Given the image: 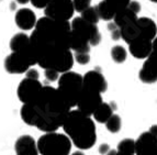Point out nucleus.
Segmentation results:
<instances>
[{"label": "nucleus", "mask_w": 157, "mask_h": 155, "mask_svg": "<svg viewBox=\"0 0 157 155\" xmlns=\"http://www.w3.org/2000/svg\"><path fill=\"white\" fill-rule=\"evenodd\" d=\"M33 105L40 113V119L35 126L44 133L56 132L60 126L63 128L68 113L71 110L57 88L52 86H43Z\"/></svg>", "instance_id": "obj_1"}, {"label": "nucleus", "mask_w": 157, "mask_h": 155, "mask_svg": "<svg viewBox=\"0 0 157 155\" xmlns=\"http://www.w3.org/2000/svg\"><path fill=\"white\" fill-rule=\"evenodd\" d=\"M63 129L73 144L79 150H89L97 142L94 121L78 109L71 110L68 113Z\"/></svg>", "instance_id": "obj_2"}, {"label": "nucleus", "mask_w": 157, "mask_h": 155, "mask_svg": "<svg viewBox=\"0 0 157 155\" xmlns=\"http://www.w3.org/2000/svg\"><path fill=\"white\" fill-rule=\"evenodd\" d=\"M37 65L43 69H54L59 74L67 73L74 65V55L71 50L51 48L39 57Z\"/></svg>", "instance_id": "obj_3"}, {"label": "nucleus", "mask_w": 157, "mask_h": 155, "mask_svg": "<svg viewBox=\"0 0 157 155\" xmlns=\"http://www.w3.org/2000/svg\"><path fill=\"white\" fill-rule=\"evenodd\" d=\"M84 89V79L76 72H67L60 75L57 90L71 108L77 106L79 96Z\"/></svg>", "instance_id": "obj_4"}, {"label": "nucleus", "mask_w": 157, "mask_h": 155, "mask_svg": "<svg viewBox=\"0 0 157 155\" xmlns=\"http://www.w3.org/2000/svg\"><path fill=\"white\" fill-rule=\"evenodd\" d=\"M36 142L41 155H71L73 142L66 134L44 133Z\"/></svg>", "instance_id": "obj_5"}, {"label": "nucleus", "mask_w": 157, "mask_h": 155, "mask_svg": "<svg viewBox=\"0 0 157 155\" xmlns=\"http://www.w3.org/2000/svg\"><path fill=\"white\" fill-rule=\"evenodd\" d=\"M10 48L12 52L19 53L22 57H24L30 66L37 64L36 52L32 46L30 37H28L25 33H17L16 35H13L10 41Z\"/></svg>", "instance_id": "obj_6"}, {"label": "nucleus", "mask_w": 157, "mask_h": 155, "mask_svg": "<svg viewBox=\"0 0 157 155\" xmlns=\"http://www.w3.org/2000/svg\"><path fill=\"white\" fill-rule=\"evenodd\" d=\"M45 17L58 20V21H68L73 18L75 9L73 0H51L46 8L44 9Z\"/></svg>", "instance_id": "obj_7"}, {"label": "nucleus", "mask_w": 157, "mask_h": 155, "mask_svg": "<svg viewBox=\"0 0 157 155\" xmlns=\"http://www.w3.org/2000/svg\"><path fill=\"white\" fill-rule=\"evenodd\" d=\"M102 103L103 101H102V97L100 92L84 88L80 96H79L76 107L80 112H82L86 116L91 117Z\"/></svg>", "instance_id": "obj_8"}, {"label": "nucleus", "mask_w": 157, "mask_h": 155, "mask_svg": "<svg viewBox=\"0 0 157 155\" xmlns=\"http://www.w3.org/2000/svg\"><path fill=\"white\" fill-rule=\"evenodd\" d=\"M43 86L39 79L25 77L18 86V90H17L18 98L22 103H33L36 100Z\"/></svg>", "instance_id": "obj_9"}, {"label": "nucleus", "mask_w": 157, "mask_h": 155, "mask_svg": "<svg viewBox=\"0 0 157 155\" xmlns=\"http://www.w3.org/2000/svg\"><path fill=\"white\" fill-rule=\"evenodd\" d=\"M71 30L79 32L80 34L84 35L89 41L90 45L96 46V45H98L100 43V41H101V34H100L97 24L89 23L86 20H84L81 17L75 18L71 21Z\"/></svg>", "instance_id": "obj_10"}, {"label": "nucleus", "mask_w": 157, "mask_h": 155, "mask_svg": "<svg viewBox=\"0 0 157 155\" xmlns=\"http://www.w3.org/2000/svg\"><path fill=\"white\" fill-rule=\"evenodd\" d=\"M135 155H157V138L148 131L135 140Z\"/></svg>", "instance_id": "obj_11"}, {"label": "nucleus", "mask_w": 157, "mask_h": 155, "mask_svg": "<svg viewBox=\"0 0 157 155\" xmlns=\"http://www.w3.org/2000/svg\"><path fill=\"white\" fill-rule=\"evenodd\" d=\"M139 78L144 84H154L157 82V54L152 52L146 58L139 73Z\"/></svg>", "instance_id": "obj_12"}, {"label": "nucleus", "mask_w": 157, "mask_h": 155, "mask_svg": "<svg viewBox=\"0 0 157 155\" xmlns=\"http://www.w3.org/2000/svg\"><path fill=\"white\" fill-rule=\"evenodd\" d=\"M84 79V88L98 91L100 94L105 92L108 88V83L103 74L99 71H89L82 76Z\"/></svg>", "instance_id": "obj_13"}, {"label": "nucleus", "mask_w": 157, "mask_h": 155, "mask_svg": "<svg viewBox=\"0 0 157 155\" xmlns=\"http://www.w3.org/2000/svg\"><path fill=\"white\" fill-rule=\"evenodd\" d=\"M30 67V64L19 53L12 52L5 60V69L10 74H24Z\"/></svg>", "instance_id": "obj_14"}, {"label": "nucleus", "mask_w": 157, "mask_h": 155, "mask_svg": "<svg viewBox=\"0 0 157 155\" xmlns=\"http://www.w3.org/2000/svg\"><path fill=\"white\" fill-rule=\"evenodd\" d=\"M153 50V41L144 39V37H137L133 42L128 44V51L133 57L137 60L147 58Z\"/></svg>", "instance_id": "obj_15"}, {"label": "nucleus", "mask_w": 157, "mask_h": 155, "mask_svg": "<svg viewBox=\"0 0 157 155\" xmlns=\"http://www.w3.org/2000/svg\"><path fill=\"white\" fill-rule=\"evenodd\" d=\"M16 155H39L37 142L31 135H21L14 143Z\"/></svg>", "instance_id": "obj_16"}, {"label": "nucleus", "mask_w": 157, "mask_h": 155, "mask_svg": "<svg viewBox=\"0 0 157 155\" xmlns=\"http://www.w3.org/2000/svg\"><path fill=\"white\" fill-rule=\"evenodd\" d=\"M14 21H16V24L18 25L19 29L23 30V31H29V30L35 28L37 20L35 13L31 9L22 8L17 11Z\"/></svg>", "instance_id": "obj_17"}, {"label": "nucleus", "mask_w": 157, "mask_h": 155, "mask_svg": "<svg viewBox=\"0 0 157 155\" xmlns=\"http://www.w3.org/2000/svg\"><path fill=\"white\" fill-rule=\"evenodd\" d=\"M137 25H139L140 32H141V37L148 40V41H154L157 37V25L151 18L142 17L137 19Z\"/></svg>", "instance_id": "obj_18"}, {"label": "nucleus", "mask_w": 157, "mask_h": 155, "mask_svg": "<svg viewBox=\"0 0 157 155\" xmlns=\"http://www.w3.org/2000/svg\"><path fill=\"white\" fill-rule=\"evenodd\" d=\"M90 43L79 32L71 30L69 37V48L75 51V53H89Z\"/></svg>", "instance_id": "obj_19"}, {"label": "nucleus", "mask_w": 157, "mask_h": 155, "mask_svg": "<svg viewBox=\"0 0 157 155\" xmlns=\"http://www.w3.org/2000/svg\"><path fill=\"white\" fill-rule=\"evenodd\" d=\"M20 116L24 123L35 126L40 119V113L33 103H23L20 110Z\"/></svg>", "instance_id": "obj_20"}, {"label": "nucleus", "mask_w": 157, "mask_h": 155, "mask_svg": "<svg viewBox=\"0 0 157 155\" xmlns=\"http://www.w3.org/2000/svg\"><path fill=\"white\" fill-rule=\"evenodd\" d=\"M137 14L134 13L131 9L125 8V9H122V10L118 11V12L115 13V17L113 19V22H114L119 28H122L124 26L125 24L128 23H131V22H135L137 21Z\"/></svg>", "instance_id": "obj_21"}, {"label": "nucleus", "mask_w": 157, "mask_h": 155, "mask_svg": "<svg viewBox=\"0 0 157 155\" xmlns=\"http://www.w3.org/2000/svg\"><path fill=\"white\" fill-rule=\"evenodd\" d=\"M140 35H141V32H140L139 25H137V21L128 23L121 28V37L128 44H130L134 40L140 37Z\"/></svg>", "instance_id": "obj_22"}, {"label": "nucleus", "mask_w": 157, "mask_h": 155, "mask_svg": "<svg viewBox=\"0 0 157 155\" xmlns=\"http://www.w3.org/2000/svg\"><path fill=\"white\" fill-rule=\"evenodd\" d=\"M112 114H113L112 106L107 103H102L101 105L97 108V110L94 112L92 117H94V121H97L99 123L105 124V122L112 117Z\"/></svg>", "instance_id": "obj_23"}, {"label": "nucleus", "mask_w": 157, "mask_h": 155, "mask_svg": "<svg viewBox=\"0 0 157 155\" xmlns=\"http://www.w3.org/2000/svg\"><path fill=\"white\" fill-rule=\"evenodd\" d=\"M98 11V14H99V18L101 20H105V21H111L112 19H114L115 17V11L114 9L109 6L105 0H102L98 3V6H96Z\"/></svg>", "instance_id": "obj_24"}, {"label": "nucleus", "mask_w": 157, "mask_h": 155, "mask_svg": "<svg viewBox=\"0 0 157 155\" xmlns=\"http://www.w3.org/2000/svg\"><path fill=\"white\" fill-rule=\"evenodd\" d=\"M126 57H128V52L126 50L121 46V45H115L111 48V58H112L113 62L118 64H121L125 62Z\"/></svg>", "instance_id": "obj_25"}, {"label": "nucleus", "mask_w": 157, "mask_h": 155, "mask_svg": "<svg viewBox=\"0 0 157 155\" xmlns=\"http://www.w3.org/2000/svg\"><path fill=\"white\" fill-rule=\"evenodd\" d=\"M121 126H122V120H121L120 116L115 114V113H113L112 117L105 122V128L111 133H118L121 130Z\"/></svg>", "instance_id": "obj_26"}, {"label": "nucleus", "mask_w": 157, "mask_h": 155, "mask_svg": "<svg viewBox=\"0 0 157 155\" xmlns=\"http://www.w3.org/2000/svg\"><path fill=\"white\" fill-rule=\"evenodd\" d=\"M117 150H118L119 152L135 154V140H133V139L122 140L121 142H119Z\"/></svg>", "instance_id": "obj_27"}, {"label": "nucleus", "mask_w": 157, "mask_h": 155, "mask_svg": "<svg viewBox=\"0 0 157 155\" xmlns=\"http://www.w3.org/2000/svg\"><path fill=\"white\" fill-rule=\"evenodd\" d=\"M81 18L84 19V20H86L87 22H89V23L92 24H97L100 20L96 7H89L87 10H85L84 12L81 13Z\"/></svg>", "instance_id": "obj_28"}, {"label": "nucleus", "mask_w": 157, "mask_h": 155, "mask_svg": "<svg viewBox=\"0 0 157 155\" xmlns=\"http://www.w3.org/2000/svg\"><path fill=\"white\" fill-rule=\"evenodd\" d=\"M105 1L114 9L115 12H118L122 9L128 8L132 0H105Z\"/></svg>", "instance_id": "obj_29"}, {"label": "nucleus", "mask_w": 157, "mask_h": 155, "mask_svg": "<svg viewBox=\"0 0 157 155\" xmlns=\"http://www.w3.org/2000/svg\"><path fill=\"white\" fill-rule=\"evenodd\" d=\"M91 5V0H73V6L75 11L82 13L89 8Z\"/></svg>", "instance_id": "obj_30"}, {"label": "nucleus", "mask_w": 157, "mask_h": 155, "mask_svg": "<svg viewBox=\"0 0 157 155\" xmlns=\"http://www.w3.org/2000/svg\"><path fill=\"white\" fill-rule=\"evenodd\" d=\"M108 29H109V31H110V34H111L112 40L118 41V40L121 39V29L114 23V22H111V23L108 24Z\"/></svg>", "instance_id": "obj_31"}, {"label": "nucleus", "mask_w": 157, "mask_h": 155, "mask_svg": "<svg viewBox=\"0 0 157 155\" xmlns=\"http://www.w3.org/2000/svg\"><path fill=\"white\" fill-rule=\"evenodd\" d=\"M74 60L80 65H86L90 62V55L89 53H75Z\"/></svg>", "instance_id": "obj_32"}, {"label": "nucleus", "mask_w": 157, "mask_h": 155, "mask_svg": "<svg viewBox=\"0 0 157 155\" xmlns=\"http://www.w3.org/2000/svg\"><path fill=\"white\" fill-rule=\"evenodd\" d=\"M44 76L45 78L48 80V82L53 83V82H56V80H58L59 79V73L56 71H54V69H45L44 71Z\"/></svg>", "instance_id": "obj_33"}, {"label": "nucleus", "mask_w": 157, "mask_h": 155, "mask_svg": "<svg viewBox=\"0 0 157 155\" xmlns=\"http://www.w3.org/2000/svg\"><path fill=\"white\" fill-rule=\"evenodd\" d=\"M51 2V0H31V3L37 9H45Z\"/></svg>", "instance_id": "obj_34"}, {"label": "nucleus", "mask_w": 157, "mask_h": 155, "mask_svg": "<svg viewBox=\"0 0 157 155\" xmlns=\"http://www.w3.org/2000/svg\"><path fill=\"white\" fill-rule=\"evenodd\" d=\"M128 8L131 9L134 13L139 14L140 11H141V3L137 2V1H131V2H130V5H128Z\"/></svg>", "instance_id": "obj_35"}, {"label": "nucleus", "mask_w": 157, "mask_h": 155, "mask_svg": "<svg viewBox=\"0 0 157 155\" xmlns=\"http://www.w3.org/2000/svg\"><path fill=\"white\" fill-rule=\"evenodd\" d=\"M25 76L28 77V78L39 79L40 74H39V72H37L35 68H30L29 71H28V72H26V73H25Z\"/></svg>", "instance_id": "obj_36"}, {"label": "nucleus", "mask_w": 157, "mask_h": 155, "mask_svg": "<svg viewBox=\"0 0 157 155\" xmlns=\"http://www.w3.org/2000/svg\"><path fill=\"white\" fill-rule=\"evenodd\" d=\"M110 150H111L110 146H109L108 144H101V145H100V147H99V153L101 155H105Z\"/></svg>", "instance_id": "obj_37"}, {"label": "nucleus", "mask_w": 157, "mask_h": 155, "mask_svg": "<svg viewBox=\"0 0 157 155\" xmlns=\"http://www.w3.org/2000/svg\"><path fill=\"white\" fill-rule=\"evenodd\" d=\"M148 132L151 134H153L155 138H157V124H154V126H152L151 128H149Z\"/></svg>", "instance_id": "obj_38"}, {"label": "nucleus", "mask_w": 157, "mask_h": 155, "mask_svg": "<svg viewBox=\"0 0 157 155\" xmlns=\"http://www.w3.org/2000/svg\"><path fill=\"white\" fill-rule=\"evenodd\" d=\"M153 53H155V54H157V37L154 39V41H153V50H152Z\"/></svg>", "instance_id": "obj_39"}, {"label": "nucleus", "mask_w": 157, "mask_h": 155, "mask_svg": "<svg viewBox=\"0 0 157 155\" xmlns=\"http://www.w3.org/2000/svg\"><path fill=\"white\" fill-rule=\"evenodd\" d=\"M17 2L20 3V5H26V3L29 2V1H31V0H16Z\"/></svg>", "instance_id": "obj_40"}, {"label": "nucleus", "mask_w": 157, "mask_h": 155, "mask_svg": "<svg viewBox=\"0 0 157 155\" xmlns=\"http://www.w3.org/2000/svg\"><path fill=\"white\" fill-rule=\"evenodd\" d=\"M118 154V151L117 150H110L105 155H117Z\"/></svg>", "instance_id": "obj_41"}, {"label": "nucleus", "mask_w": 157, "mask_h": 155, "mask_svg": "<svg viewBox=\"0 0 157 155\" xmlns=\"http://www.w3.org/2000/svg\"><path fill=\"white\" fill-rule=\"evenodd\" d=\"M118 151V150H117ZM117 155H135V154H130V153H123V152H119L118 151V154Z\"/></svg>", "instance_id": "obj_42"}, {"label": "nucleus", "mask_w": 157, "mask_h": 155, "mask_svg": "<svg viewBox=\"0 0 157 155\" xmlns=\"http://www.w3.org/2000/svg\"><path fill=\"white\" fill-rule=\"evenodd\" d=\"M71 155H85V154L82 152H81V151H77V152H74Z\"/></svg>", "instance_id": "obj_43"}]
</instances>
